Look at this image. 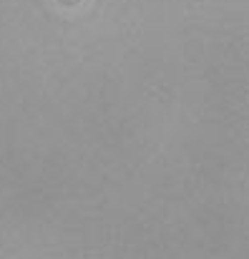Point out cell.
Returning a JSON list of instances; mask_svg holds the SVG:
<instances>
[]
</instances>
